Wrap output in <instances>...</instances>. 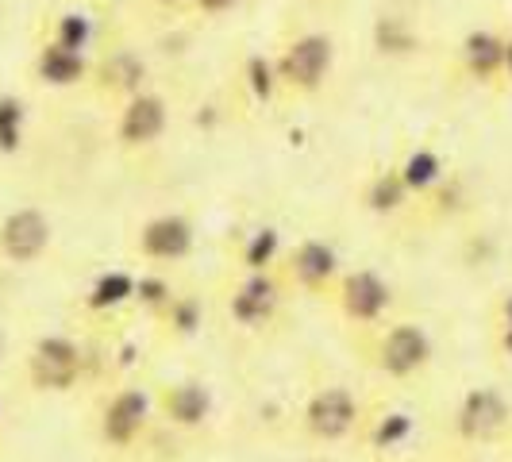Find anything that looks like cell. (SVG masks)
<instances>
[{
  "label": "cell",
  "mask_w": 512,
  "mask_h": 462,
  "mask_svg": "<svg viewBox=\"0 0 512 462\" xmlns=\"http://www.w3.org/2000/svg\"><path fill=\"white\" fill-rule=\"evenodd\" d=\"M162 316L170 320V328L178 335H193L197 324H201V305H197L193 297H178V293H174V301L162 308Z\"/></svg>",
  "instance_id": "cb8c5ba5"
},
{
  "label": "cell",
  "mask_w": 512,
  "mask_h": 462,
  "mask_svg": "<svg viewBox=\"0 0 512 462\" xmlns=\"http://www.w3.org/2000/svg\"><path fill=\"white\" fill-rule=\"evenodd\" d=\"M501 328H512V289L501 297Z\"/></svg>",
  "instance_id": "f1b7e54d"
},
{
  "label": "cell",
  "mask_w": 512,
  "mask_h": 462,
  "mask_svg": "<svg viewBox=\"0 0 512 462\" xmlns=\"http://www.w3.org/2000/svg\"><path fill=\"white\" fill-rule=\"evenodd\" d=\"M409 185L401 181L397 174V166L393 170H378L374 178L366 181V189H362V208L366 212H374V216H393V212H401V208L409 205Z\"/></svg>",
  "instance_id": "2e32d148"
},
{
  "label": "cell",
  "mask_w": 512,
  "mask_h": 462,
  "mask_svg": "<svg viewBox=\"0 0 512 462\" xmlns=\"http://www.w3.org/2000/svg\"><path fill=\"white\" fill-rule=\"evenodd\" d=\"M497 343H501V351L512 359V328H501V332H497Z\"/></svg>",
  "instance_id": "f546056e"
},
{
  "label": "cell",
  "mask_w": 512,
  "mask_h": 462,
  "mask_svg": "<svg viewBox=\"0 0 512 462\" xmlns=\"http://www.w3.org/2000/svg\"><path fill=\"white\" fill-rule=\"evenodd\" d=\"M158 409L166 416V424L193 432V428H205L208 416H212V393L197 378H181V382H170L162 389Z\"/></svg>",
  "instance_id": "4fadbf2b"
},
{
  "label": "cell",
  "mask_w": 512,
  "mask_h": 462,
  "mask_svg": "<svg viewBox=\"0 0 512 462\" xmlns=\"http://www.w3.org/2000/svg\"><path fill=\"white\" fill-rule=\"evenodd\" d=\"M243 0H193V8L201 12V16H212V20H220V16H228L235 12Z\"/></svg>",
  "instance_id": "83f0119b"
},
{
  "label": "cell",
  "mask_w": 512,
  "mask_h": 462,
  "mask_svg": "<svg viewBox=\"0 0 512 462\" xmlns=\"http://www.w3.org/2000/svg\"><path fill=\"white\" fill-rule=\"evenodd\" d=\"M305 462H332V459H305Z\"/></svg>",
  "instance_id": "836d02e7"
},
{
  "label": "cell",
  "mask_w": 512,
  "mask_h": 462,
  "mask_svg": "<svg viewBox=\"0 0 512 462\" xmlns=\"http://www.w3.org/2000/svg\"><path fill=\"white\" fill-rule=\"evenodd\" d=\"M31 70L39 77V85H47V89H74L93 74V62L85 51H70V47H58L47 39L31 58Z\"/></svg>",
  "instance_id": "5bb4252c"
},
{
  "label": "cell",
  "mask_w": 512,
  "mask_h": 462,
  "mask_svg": "<svg viewBox=\"0 0 512 462\" xmlns=\"http://www.w3.org/2000/svg\"><path fill=\"white\" fill-rule=\"evenodd\" d=\"M151 4H158V8H178V4H185V0H151Z\"/></svg>",
  "instance_id": "1f68e13d"
},
{
  "label": "cell",
  "mask_w": 512,
  "mask_h": 462,
  "mask_svg": "<svg viewBox=\"0 0 512 462\" xmlns=\"http://www.w3.org/2000/svg\"><path fill=\"white\" fill-rule=\"evenodd\" d=\"M131 297H135V278H131L128 270H104L101 278L89 285L85 308L108 312V308H120L124 301H131Z\"/></svg>",
  "instance_id": "d6986e66"
},
{
  "label": "cell",
  "mask_w": 512,
  "mask_h": 462,
  "mask_svg": "<svg viewBox=\"0 0 512 462\" xmlns=\"http://www.w3.org/2000/svg\"><path fill=\"white\" fill-rule=\"evenodd\" d=\"M278 81L293 93H320L335 70V43L324 31H305L289 39L282 54L274 58Z\"/></svg>",
  "instance_id": "7a4b0ae2"
},
{
  "label": "cell",
  "mask_w": 512,
  "mask_h": 462,
  "mask_svg": "<svg viewBox=\"0 0 512 462\" xmlns=\"http://www.w3.org/2000/svg\"><path fill=\"white\" fill-rule=\"evenodd\" d=\"M335 305H339L347 324L370 328V324L385 320V312L393 308V285L385 282L378 270H366V266L347 270L335 282Z\"/></svg>",
  "instance_id": "8992f818"
},
{
  "label": "cell",
  "mask_w": 512,
  "mask_h": 462,
  "mask_svg": "<svg viewBox=\"0 0 512 462\" xmlns=\"http://www.w3.org/2000/svg\"><path fill=\"white\" fill-rule=\"evenodd\" d=\"M27 385L43 397H58V393H70L81 374H85V351L81 343L70 335H43L31 343L24 362Z\"/></svg>",
  "instance_id": "6da1fadb"
},
{
  "label": "cell",
  "mask_w": 512,
  "mask_h": 462,
  "mask_svg": "<svg viewBox=\"0 0 512 462\" xmlns=\"http://www.w3.org/2000/svg\"><path fill=\"white\" fill-rule=\"evenodd\" d=\"M4 347H8V339H4V328H0V362H4Z\"/></svg>",
  "instance_id": "d6a6232c"
},
{
  "label": "cell",
  "mask_w": 512,
  "mask_h": 462,
  "mask_svg": "<svg viewBox=\"0 0 512 462\" xmlns=\"http://www.w3.org/2000/svg\"><path fill=\"white\" fill-rule=\"evenodd\" d=\"M501 77H509L512 81V35H505V74Z\"/></svg>",
  "instance_id": "4dcf8cb0"
},
{
  "label": "cell",
  "mask_w": 512,
  "mask_h": 462,
  "mask_svg": "<svg viewBox=\"0 0 512 462\" xmlns=\"http://www.w3.org/2000/svg\"><path fill=\"white\" fill-rule=\"evenodd\" d=\"M27 139V104L12 93H0V154H20Z\"/></svg>",
  "instance_id": "7402d4cb"
},
{
  "label": "cell",
  "mask_w": 512,
  "mask_h": 462,
  "mask_svg": "<svg viewBox=\"0 0 512 462\" xmlns=\"http://www.w3.org/2000/svg\"><path fill=\"white\" fill-rule=\"evenodd\" d=\"M412 436V420L405 412H389L382 416V424L374 428V443L378 447H397V443H405Z\"/></svg>",
  "instance_id": "4316f807"
},
{
  "label": "cell",
  "mask_w": 512,
  "mask_h": 462,
  "mask_svg": "<svg viewBox=\"0 0 512 462\" xmlns=\"http://www.w3.org/2000/svg\"><path fill=\"white\" fill-rule=\"evenodd\" d=\"M462 70L482 85H493L505 74V35H497L489 27H474L462 39Z\"/></svg>",
  "instance_id": "9a60e30c"
},
{
  "label": "cell",
  "mask_w": 512,
  "mask_h": 462,
  "mask_svg": "<svg viewBox=\"0 0 512 462\" xmlns=\"http://www.w3.org/2000/svg\"><path fill=\"white\" fill-rule=\"evenodd\" d=\"M432 351H436V347H432L428 328L405 320V324H393V328L382 332L378 351H374V362H378V370H382L385 378L405 382V378H416L420 370H428Z\"/></svg>",
  "instance_id": "52a82bcc"
},
{
  "label": "cell",
  "mask_w": 512,
  "mask_h": 462,
  "mask_svg": "<svg viewBox=\"0 0 512 462\" xmlns=\"http://www.w3.org/2000/svg\"><path fill=\"white\" fill-rule=\"evenodd\" d=\"M282 308V282L266 270V274H243L228 297V316L235 328L243 332H262L266 324H274Z\"/></svg>",
  "instance_id": "8fae6325"
},
{
  "label": "cell",
  "mask_w": 512,
  "mask_h": 462,
  "mask_svg": "<svg viewBox=\"0 0 512 462\" xmlns=\"http://www.w3.org/2000/svg\"><path fill=\"white\" fill-rule=\"evenodd\" d=\"M154 416V397L143 385H124L116 389L97 412V439L108 451H131Z\"/></svg>",
  "instance_id": "3957f363"
},
{
  "label": "cell",
  "mask_w": 512,
  "mask_h": 462,
  "mask_svg": "<svg viewBox=\"0 0 512 462\" xmlns=\"http://www.w3.org/2000/svg\"><path fill=\"white\" fill-rule=\"evenodd\" d=\"M47 39H51V43H58V47H70V51H85V54H89L93 39H97L93 16H85V12H58Z\"/></svg>",
  "instance_id": "44dd1931"
},
{
  "label": "cell",
  "mask_w": 512,
  "mask_h": 462,
  "mask_svg": "<svg viewBox=\"0 0 512 462\" xmlns=\"http://www.w3.org/2000/svg\"><path fill=\"white\" fill-rule=\"evenodd\" d=\"M54 243V224L51 216L39 205H20L8 208L0 216V262L4 266H35L43 262Z\"/></svg>",
  "instance_id": "277c9868"
},
{
  "label": "cell",
  "mask_w": 512,
  "mask_h": 462,
  "mask_svg": "<svg viewBox=\"0 0 512 462\" xmlns=\"http://www.w3.org/2000/svg\"><path fill=\"white\" fill-rule=\"evenodd\" d=\"M509 416H512V405L501 389H493V385H474L459 401L451 424H455V436H459L462 443H489V439H497L505 432Z\"/></svg>",
  "instance_id": "30bf717a"
},
{
  "label": "cell",
  "mask_w": 512,
  "mask_h": 462,
  "mask_svg": "<svg viewBox=\"0 0 512 462\" xmlns=\"http://www.w3.org/2000/svg\"><path fill=\"white\" fill-rule=\"evenodd\" d=\"M412 43H416V35H412V27L401 16H385L382 24H378V51L405 54L412 51Z\"/></svg>",
  "instance_id": "603a6c76"
},
{
  "label": "cell",
  "mask_w": 512,
  "mask_h": 462,
  "mask_svg": "<svg viewBox=\"0 0 512 462\" xmlns=\"http://www.w3.org/2000/svg\"><path fill=\"white\" fill-rule=\"evenodd\" d=\"M401 181L409 185V193H432L439 181H443V158L432 147H416L405 154V162L397 166Z\"/></svg>",
  "instance_id": "ac0fdd59"
},
{
  "label": "cell",
  "mask_w": 512,
  "mask_h": 462,
  "mask_svg": "<svg viewBox=\"0 0 512 462\" xmlns=\"http://www.w3.org/2000/svg\"><path fill=\"white\" fill-rule=\"evenodd\" d=\"M362 401L347 385H320L301 409V428L316 443H339L359 428Z\"/></svg>",
  "instance_id": "5b68a950"
},
{
  "label": "cell",
  "mask_w": 512,
  "mask_h": 462,
  "mask_svg": "<svg viewBox=\"0 0 512 462\" xmlns=\"http://www.w3.org/2000/svg\"><path fill=\"white\" fill-rule=\"evenodd\" d=\"M170 128V104L151 89H139L124 97L116 112V143L124 151H151L154 143Z\"/></svg>",
  "instance_id": "ba28073f"
},
{
  "label": "cell",
  "mask_w": 512,
  "mask_h": 462,
  "mask_svg": "<svg viewBox=\"0 0 512 462\" xmlns=\"http://www.w3.org/2000/svg\"><path fill=\"white\" fill-rule=\"evenodd\" d=\"M339 274H343V262H339V251L328 239H305L289 255V278L301 285L305 293L332 289L339 282Z\"/></svg>",
  "instance_id": "7c38bea8"
},
{
  "label": "cell",
  "mask_w": 512,
  "mask_h": 462,
  "mask_svg": "<svg viewBox=\"0 0 512 462\" xmlns=\"http://www.w3.org/2000/svg\"><path fill=\"white\" fill-rule=\"evenodd\" d=\"M278 255H282V235H278V228H255L247 235L243 251H239V262H243L247 274H266L278 262Z\"/></svg>",
  "instance_id": "ffe728a7"
},
{
  "label": "cell",
  "mask_w": 512,
  "mask_h": 462,
  "mask_svg": "<svg viewBox=\"0 0 512 462\" xmlns=\"http://www.w3.org/2000/svg\"><path fill=\"white\" fill-rule=\"evenodd\" d=\"M197 231L181 212H158L135 231V255L151 266H178L193 255Z\"/></svg>",
  "instance_id": "9c48e42d"
},
{
  "label": "cell",
  "mask_w": 512,
  "mask_h": 462,
  "mask_svg": "<svg viewBox=\"0 0 512 462\" xmlns=\"http://www.w3.org/2000/svg\"><path fill=\"white\" fill-rule=\"evenodd\" d=\"M135 301H143L151 312H162V308L174 301V289H170L166 278H158V274H143V278H135Z\"/></svg>",
  "instance_id": "d4e9b609"
},
{
  "label": "cell",
  "mask_w": 512,
  "mask_h": 462,
  "mask_svg": "<svg viewBox=\"0 0 512 462\" xmlns=\"http://www.w3.org/2000/svg\"><path fill=\"white\" fill-rule=\"evenodd\" d=\"M97 74H101V85L108 89V93L131 97V93H139V89H143V81H147V62L131 51H116L108 62H104L101 70H97Z\"/></svg>",
  "instance_id": "e0dca14e"
},
{
  "label": "cell",
  "mask_w": 512,
  "mask_h": 462,
  "mask_svg": "<svg viewBox=\"0 0 512 462\" xmlns=\"http://www.w3.org/2000/svg\"><path fill=\"white\" fill-rule=\"evenodd\" d=\"M247 81H251V89H255L258 101H270L274 89L282 85V81H278V70H274V62H266V58H251V62H247Z\"/></svg>",
  "instance_id": "484cf974"
}]
</instances>
